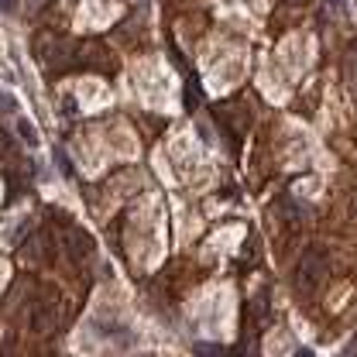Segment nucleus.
Instances as JSON below:
<instances>
[{"instance_id":"f257e3e1","label":"nucleus","mask_w":357,"mask_h":357,"mask_svg":"<svg viewBox=\"0 0 357 357\" xmlns=\"http://www.w3.org/2000/svg\"><path fill=\"white\" fill-rule=\"evenodd\" d=\"M323 275H327V255H323V251H316V248H310V251L303 255V261H299L296 285H299L303 292H313V289L323 282Z\"/></svg>"},{"instance_id":"f03ea898","label":"nucleus","mask_w":357,"mask_h":357,"mask_svg":"<svg viewBox=\"0 0 357 357\" xmlns=\"http://www.w3.org/2000/svg\"><path fill=\"white\" fill-rule=\"evenodd\" d=\"M17 134H21L31 148H38V131L31 127V120H28V117H21V120H17Z\"/></svg>"},{"instance_id":"7ed1b4c3","label":"nucleus","mask_w":357,"mask_h":357,"mask_svg":"<svg viewBox=\"0 0 357 357\" xmlns=\"http://www.w3.org/2000/svg\"><path fill=\"white\" fill-rule=\"evenodd\" d=\"M0 110H3V113H14V110H17V100H14L10 93H3V89H0Z\"/></svg>"},{"instance_id":"20e7f679","label":"nucleus","mask_w":357,"mask_h":357,"mask_svg":"<svg viewBox=\"0 0 357 357\" xmlns=\"http://www.w3.org/2000/svg\"><path fill=\"white\" fill-rule=\"evenodd\" d=\"M330 10L334 14H347V0H330Z\"/></svg>"},{"instance_id":"39448f33","label":"nucleus","mask_w":357,"mask_h":357,"mask_svg":"<svg viewBox=\"0 0 357 357\" xmlns=\"http://www.w3.org/2000/svg\"><path fill=\"white\" fill-rule=\"evenodd\" d=\"M196 351H199V354H220V347H213V344H199Z\"/></svg>"},{"instance_id":"423d86ee","label":"nucleus","mask_w":357,"mask_h":357,"mask_svg":"<svg viewBox=\"0 0 357 357\" xmlns=\"http://www.w3.org/2000/svg\"><path fill=\"white\" fill-rule=\"evenodd\" d=\"M0 7H3V10H10V0H0Z\"/></svg>"},{"instance_id":"0eeeda50","label":"nucleus","mask_w":357,"mask_h":357,"mask_svg":"<svg viewBox=\"0 0 357 357\" xmlns=\"http://www.w3.org/2000/svg\"><path fill=\"white\" fill-rule=\"evenodd\" d=\"M289 3H296V7H299V3H310V0H289Z\"/></svg>"}]
</instances>
